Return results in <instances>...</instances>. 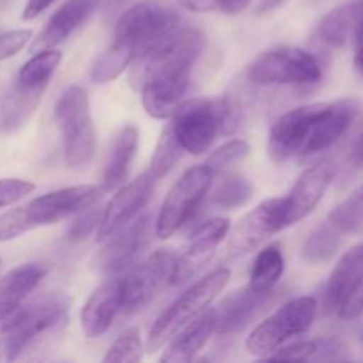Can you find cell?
<instances>
[{"instance_id": "obj_1", "label": "cell", "mask_w": 363, "mask_h": 363, "mask_svg": "<svg viewBox=\"0 0 363 363\" xmlns=\"http://www.w3.org/2000/svg\"><path fill=\"white\" fill-rule=\"evenodd\" d=\"M204 46L199 28H177L133 60L140 66L142 103L149 116L167 119L181 105Z\"/></svg>"}, {"instance_id": "obj_2", "label": "cell", "mask_w": 363, "mask_h": 363, "mask_svg": "<svg viewBox=\"0 0 363 363\" xmlns=\"http://www.w3.org/2000/svg\"><path fill=\"white\" fill-rule=\"evenodd\" d=\"M69 318V300L62 293H45L21 305L0 333V362H14L38 351L62 332Z\"/></svg>"}, {"instance_id": "obj_3", "label": "cell", "mask_w": 363, "mask_h": 363, "mask_svg": "<svg viewBox=\"0 0 363 363\" xmlns=\"http://www.w3.org/2000/svg\"><path fill=\"white\" fill-rule=\"evenodd\" d=\"M106 190L103 184H78L50 191L28 202L27 206L11 209L0 216V243L14 240L35 227L52 225L64 218L94 208Z\"/></svg>"}, {"instance_id": "obj_4", "label": "cell", "mask_w": 363, "mask_h": 363, "mask_svg": "<svg viewBox=\"0 0 363 363\" xmlns=\"http://www.w3.org/2000/svg\"><path fill=\"white\" fill-rule=\"evenodd\" d=\"M170 117L177 142L194 156L204 155L220 133H230L238 126V108L229 98L188 99Z\"/></svg>"}, {"instance_id": "obj_5", "label": "cell", "mask_w": 363, "mask_h": 363, "mask_svg": "<svg viewBox=\"0 0 363 363\" xmlns=\"http://www.w3.org/2000/svg\"><path fill=\"white\" fill-rule=\"evenodd\" d=\"M181 14L170 0H142L119 14L113 41L135 53V59L179 28Z\"/></svg>"}, {"instance_id": "obj_6", "label": "cell", "mask_w": 363, "mask_h": 363, "mask_svg": "<svg viewBox=\"0 0 363 363\" xmlns=\"http://www.w3.org/2000/svg\"><path fill=\"white\" fill-rule=\"evenodd\" d=\"M53 117L60 131L67 167L73 170L85 169L96 152V130L85 89L80 85L67 87L57 101Z\"/></svg>"}, {"instance_id": "obj_7", "label": "cell", "mask_w": 363, "mask_h": 363, "mask_svg": "<svg viewBox=\"0 0 363 363\" xmlns=\"http://www.w3.org/2000/svg\"><path fill=\"white\" fill-rule=\"evenodd\" d=\"M230 279V272L227 268H218L209 275L202 277L199 282L188 287L152 325L147 337V351L155 353L160 347L165 346L167 340L176 332H179L188 321L197 318L202 311L209 307L223 291Z\"/></svg>"}, {"instance_id": "obj_8", "label": "cell", "mask_w": 363, "mask_h": 363, "mask_svg": "<svg viewBox=\"0 0 363 363\" xmlns=\"http://www.w3.org/2000/svg\"><path fill=\"white\" fill-rule=\"evenodd\" d=\"M318 314V301L312 296H301L287 301L275 314L255 326L247 337L245 347L255 357H269L294 337L308 332Z\"/></svg>"}, {"instance_id": "obj_9", "label": "cell", "mask_w": 363, "mask_h": 363, "mask_svg": "<svg viewBox=\"0 0 363 363\" xmlns=\"http://www.w3.org/2000/svg\"><path fill=\"white\" fill-rule=\"evenodd\" d=\"M321 77L318 59L296 46L272 48L247 66L248 80L261 85H311Z\"/></svg>"}, {"instance_id": "obj_10", "label": "cell", "mask_w": 363, "mask_h": 363, "mask_svg": "<svg viewBox=\"0 0 363 363\" xmlns=\"http://www.w3.org/2000/svg\"><path fill=\"white\" fill-rule=\"evenodd\" d=\"M213 176L215 174L204 163V165L188 169L181 176V179L174 183L160 208L158 218H156L158 238L167 240L194 218L211 188Z\"/></svg>"}, {"instance_id": "obj_11", "label": "cell", "mask_w": 363, "mask_h": 363, "mask_svg": "<svg viewBox=\"0 0 363 363\" xmlns=\"http://www.w3.org/2000/svg\"><path fill=\"white\" fill-rule=\"evenodd\" d=\"M357 116L358 103L353 99L308 105L301 128V149L298 158H311L333 147L347 133Z\"/></svg>"}, {"instance_id": "obj_12", "label": "cell", "mask_w": 363, "mask_h": 363, "mask_svg": "<svg viewBox=\"0 0 363 363\" xmlns=\"http://www.w3.org/2000/svg\"><path fill=\"white\" fill-rule=\"evenodd\" d=\"M325 307L344 321L363 314V243L347 250L335 264L326 284Z\"/></svg>"}, {"instance_id": "obj_13", "label": "cell", "mask_w": 363, "mask_h": 363, "mask_svg": "<svg viewBox=\"0 0 363 363\" xmlns=\"http://www.w3.org/2000/svg\"><path fill=\"white\" fill-rule=\"evenodd\" d=\"M176 257L172 248H160L142 262H135L126 277L121 279L124 314H133L144 308L160 291L169 286Z\"/></svg>"}, {"instance_id": "obj_14", "label": "cell", "mask_w": 363, "mask_h": 363, "mask_svg": "<svg viewBox=\"0 0 363 363\" xmlns=\"http://www.w3.org/2000/svg\"><path fill=\"white\" fill-rule=\"evenodd\" d=\"M282 199H269L248 211L238 222L227 241V259H240L261 247L269 236L284 230Z\"/></svg>"}, {"instance_id": "obj_15", "label": "cell", "mask_w": 363, "mask_h": 363, "mask_svg": "<svg viewBox=\"0 0 363 363\" xmlns=\"http://www.w3.org/2000/svg\"><path fill=\"white\" fill-rule=\"evenodd\" d=\"M152 234V216H135L106 240V245L96 257V268L105 275H117L137 262L138 255L147 247Z\"/></svg>"}, {"instance_id": "obj_16", "label": "cell", "mask_w": 363, "mask_h": 363, "mask_svg": "<svg viewBox=\"0 0 363 363\" xmlns=\"http://www.w3.org/2000/svg\"><path fill=\"white\" fill-rule=\"evenodd\" d=\"M337 174V163L333 160H321L308 167L300 177L293 190L282 197L284 204V227L294 225L301 222L305 216L311 215L321 199L325 197L326 190L332 184Z\"/></svg>"}, {"instance_id": "obj_17", "label": "cell", "mask_w": 363, "mask_h": 363, "mask_svg": "<svg viewBox=\"0 0 363 363\" xmlns=\"http://www.w3.org/2000/svg\"><path fill=\"white\" fill-rule=\"evenodd\" d=\"M230 230V222L227 218H211L199 225L190 238L188 248L181 257H176L172 269V286H183L188 280L194 279L202 268H206L215 255Z\"/></svg>"}, {"instance_id": "obj_18", "label": "cell", "mask_w": 363, "mask_h": 363, "mask_svg": "<svg viewBox=\"0 0 363 363\" xmlns=\"http://www.w3.org/2000/svg\"><path fill=\"white\" fill-rule=\"evenodd\" d=\"M152 188H155V179L149 172L140 174L137 179L128 183L126 186L119 188L117 194L112 197V201L108 202V206L103 209L96 240L99 243H105L113 233H117L121 227L131 222L147 204Z\"/></svg>"}, {"instance_id": "obj_19", "label": "cell", "mask_w": 363, "mask_h": 363, "mask_svg": "<svg viewBox=\"0 0 363 363\" xmlns=\"http://www.w3.org/2000/svg\"><path fill=\"white\" fill-rule=\"evenodd\" d=\"M121 312H123V289H121L119 277H113L96 287L82 308L80 323L85 337L99 339L105 335Z\"/></svg>"}, {"instance_id": "obj_20", "label": "cell", "mask_w": 363, "mask_h": 363, "mask_svg": "<svg viewBox=\"0 0 363 363\" xmlns=\"http://www.w3.org/2000/svg\"><path fill=\"white\" fill-rule=\"evenodd\" d=\"M103 0H66L55 13L50 16L38 38L32 41L30 50H50L62 45L74 30L82 27L96 13Z\"/></svg>"}, {"instance_id": "obj_21", "label": "cell", "mask_w": 363, "mask_h": 363, "mask_svg": "<svg viewBox=\"0 0 363 363\" xmlns=\"http://www.w3.org/2000/svg\"><path fill=\"white\" fill-rule=\"evenodd\" d=\"M275 293V289L257 293V291L250 289L248 286L240 291H234L233 294H229L220 303V307H216V314H218L216 333L230 335V333L241 332L243 328H247L272 303Z\"/></svg>"}, {"instance_id": "obj_22", "label": "cell", "mask_w": 363, "mask_h": 363, "mask_svg": "<svg viewBox=\"0 0 363 363\" xmlns=\"http://www.w3.org/2000/svg\"><path fill=\"white\" fill-rule=\"evenodd\" d=\"M216 325H218L216 307H208L197 318L188 321L179 332H176L170 337V344L163 351L160 360L167 363L191 362L197 357L199 351L209 342L213 333H216Z\"/></svg>"}, {"instance_id": "obj_23", "label": "cell", "mask_w": 363, "mask_h": 363, "mask_svg": "<svg viewBox=\"0 0 363 363\" xmlns=\"http://www.w3.org/2000/svg\"><path fill=\"white\" fill-rule=\"evenodd\" d=\"M46 273L48 268L43 262H27L4 275L0 280V333L4 332L11 315L23 305Z\"/></svg>"}, {"instance_id": "obj_24", "label": "cell", "mask_w": 363, "mask_h": 363, "mask_svg": "<svg viewBox=\"0 0 363 363\" xmlns=\"http://www.w3.org/2000/svg\"><path fill=\"white\" fill-rule=\"evenodd\" d=\"M138 130L133 124H128L117 133L113 138L112 147H110L108 156H106L105 169H103V188L106 194L123 186L124 179L130 172L131 162L135 158V152L138 147Z\"/></svg>"}, {"instance_id": "obj_25", "label": "cell", "mask_w": 363, "mask_h": 363, "mask_svg": "<svg viewBox=\"0 0 363 363\" xmlns=\"http://www.w3.org/2000/svg\"><path fill=\"white\" fill-rule=\"evenodd\" d=\"M363 20L362 4H344L330 11L319 23V38L330 46L347 45L351 39H357Z\"/></svg>"}, {"instance_id": "obj_26", "label": "cell", "mask_w": 363, "mask_h": 363, "mask_svg": "<svg viewBox=\"0 0 363 363\" xmlns=\"http://www.w3.org/2000/svg\"><path fill=\"white\" fill-rule=\"evenodd\" d=\"M60 60H62V53L55 48L35 52V55L30 60H27L18 71L16 89L28 92V94L41 96L48 85L50 78L59 67Z\"/></svg>"}, {"instance_id": "obj_27", "label": "cell", "mask_w": 363, "mask_h": 363, "mask_svg": "<svg viewBox=\"0 0 363 363\" xmlns=\"http://www.w3.org/2000/svg\"><path fill=\"white\" fill-rule=\"evenodd\" d=\"M284 268H286V261H284L280 245H268L255 257L248 287L257 291V293L273 291L277 284H279V280L282 279Z\"/></svg>"}, {"instance_id": "obj_28", "label": "cell", "mask_w": 363, "mask_h": 363, "mask_svg": "<svg viewBox=\"0 0 363 363\" xmlns=\"http://www.w3.org/2000/svg\"><path fill=\"white\" fill-rule=\"evenodd\" d=\"M344 234L330 220L318 227L303 245V259L311 264H326L339 252Z\"/></svg>"}, {"instance_id": "obj_29", "label": "cell", "mask_w": 363, "mask_h": 363, "mask_svg": "<svg viewBox=\"0 0 363 363\" xmlns=\"http://www.w3.org/2000/svg\"><path fill=\"white\" fill-rule=\"evenodd\" d=\"M254 195V188L240 174H225L213 190L209 204L222 209H236L247 204Z\"/></svg>"}, {"instance_id": "obj_30", "label": "cell", "mask_w": 363, "mask_h": 363, "mask_svg": "<svg viewBox=\"0 0 363 363\" xmlns=\"http://www.w3.org/2000/svg\"><path fill=\"white\" fill-rule=\"evenodd\" d=\"M135 60V53L124 45L113 41L108 50L98 57L91 71V78L96 84H106L112 82L130 66Z\"/></svg>"}, {"instance_id": "obj_31", "label": "cell", "mask_w": 363, "mask_h": 363, "mask_svg": "<svg viewBox=\"0 0 363 363\" xmlns=\"http://www.w3.org/2000/svg\"><path fill=\"white\" fill-rule=\"evenodd\" d=\"M342 234L363 233V184L351 191L328 216Z\"/></svg>"}, {"instance_id": "obj_32", "label": "cell", "mask_w": 363, "mask_h": 363, "mask_svg": "<svg viewBox=\"0 0 363 363\" xmlns=\"http://www.w3.org/2000/svg\"><path fill=\"white\" fill-rule=\"evenodd\" d=\"M183 147L177 142L176 135H174L170 124H167L162 131V137H160L158 145H156V151L152 155L151 167H149L147 172L151 174V177L155 181H160L162 177H165L170 170L174 169L177 162H179L181 155H183Z\"/></svg>"}, {"instance_id": "obj_33", "label": "cell", "mask_w": 363, "mask_h": 363, "mask_svg": "<svg viewBox=\"0 0 363 363\" xmlns=\"http://www.w3.org/2000/svg\"><path fill=\"white\" fill-rule=\"evenodd\" d=\"M248 151H250V147H248L247 142L240 140V138H234V140L225 142L222 147L216 149V151L209 156L206 165L209 167V170H211L213 174H218L222 172V170L229 169V167L238 165V163L243 162L248 156Z\"/></svg>"}, {"instance_id": "obj_34", "label": "cell", "mask_w": 363, "mask_h": 363, "mask_svg": "<svg viewBox=\"0 0 363 363\" xmlns=\"http://www.w3.org/2000/svg\"><path fill=\"white\" fill-rule=\"evenodd\" d=\"M142 342L137 330H126L106 351L103 362H140Z\"/></svg>"}, {"instance_id": "obj_35", "label": "cell", "mask_w": 363, "mask_h": 363, "mask_svg": "<svg viewBox=\"0 0 363 363\" xmlns=\"http://www.w3.org/2000/svg\"><path fill=\"white\" fill-rule=\"evenodd\" d=\"M184 9L195 11V13H218L238 14L245 11L250 0H179Z\"/></svg>"}, {"instance_id": "obj_36", "label": "cell", "mask_w": 363, "mask_h": 363, "mask_svg": "<svg viewBox=\"0 0 363 363\" xmlns=\"http://www.w3.org/2000/svg\"><path fill=\"white\" fill-rule=\"evenodd\" d=\"M319 350V339L315 340H300V342L289 344L286 347H279L275 353L266 357L268 360H291V362H308L315 360Z\"/></svg>"}, {"instance_id": "obj_37", "label": "cell", "mask_w": 363, "mask_h": 363, "mask_svg": "<svg viewBox=\"0 0 363 363\" xmlns=\"http://www.w3.org/2000/svg\"><path fill=\"white\" fill-rule=\"evenodd\" d=\"M35 188L34 183L25 179H0V208L11 206L14 202L21 201L32 194Z\"/></svg>"}, {"instance_id": "obj_38", "label": "cell", "mask_w": 363, "mask_h": 363, "mask_svg": "<svg viewBox=\"0 0 363 363\" xmlns=\"http://www.w3.org/2000/svg\"><path fill=\"white\" fill-rule=\"evenodd\" d=\"M32 38L30 28H18V30H7L0 32V62L9 57L16 55L28 39Z\"/></svg>"}, {"instance_id": "obj_39", "label": "cell", "mask_w": 363, "mask_h": 363, "mask_svg": "<svg viewBox=\"0 0 363 363\" xmlns=\"http://www.w3.org/2000/svg\"><path fill=\"white\" fill-rule=\"evenodd\" d=\"M101 215H103V211H98V209H96V211L85 213L84 216H80V218L73 223L69 236L73 238V240H80V238L89 236V234L96 229V225L99 227Z\"/></svg>"}, {"instance_id": "obj_40", "label": "cell", "mask_w": 363, "mask_h": 363, "mask_svg": "<svg viewBox=\"0 0 363 363\" xmlns=\"http://www.w3.org/2000/svg\"><path fill=\"white\" fill-rule=\"evenodd\" d=\"M55 0H28L23 7V13H21V18L23 20H34L39 14L45 13Z\"/></svg>"}, {"instance_id": "obj_41", "label": "cell", "mask_w": 363, "mask_h": 363, "mask_svg": "<svg viewBox=\"0 0 363 363\" xmlns=\"http://www.w3.org/2000/svg\"><path fill=\"white\" fill-rule=\"evenodd\" d=\"M351 160H353L354 165H363V133L354 142L353 151H351Z\"/></svg>"}, {"instance_id": "obj_42", "label": "cell", "mask_w": 363, "mask_h": 363, "mask_svg": "<svg viewBox=\"0 0 363 363\" xmlns=\"http://www.w3.org/2000/svg\"><path fill=\"white\" fill-rule=\"evenodd\" d=\"M131 0H108V7H106V14H113L116 11H121L123 13L124 7L130 4Z\"/></svg>"}, {"instance_id": "obj_43", "label": "cell", "mask_w": 363, "mask_h": 363, "mask_svg": "<svg viewBox=\"0 0 363 363\" xmlns=\"http://www.w3.org/2000/svg\"><path fill=\"white\" fill-rule=\"evenodd\" d=\"M284 0H261L257 7V13H268V11H273L275 7H279Z\"/></svg>"}, {"instance_id": "obj_44", "label": "cell", "mask_w": 363, "mask_h": 363, "mask_svg": "<svg viewBox=\"0 0 363 363\" xmlns=\"http://www.w3.org/2000/svg\"><path fill=\"white\" fill-rule=\"evenodd\" d=\"M354 64H357L358 71L363 74V39L357 43V53H354Z\"/></svg>"}, {"instance_id": "obj_45", "label": "cell", "mask_w": 363, "mask_h": 363, "mask_svg": "<svg viewBox=\"0 0 363 363\" xmlns=\"http://www.w3.org/2000/svg\"><path fill=\"white\" fill-rule=\"evenodd\" d=\"M362 9H363V2H362Z\"/></svg>"}, {"instance_id": "obj_46", "label": "cell", "mask_w": 363, "mask_h": 363, "mask_svg": "<svg viewBox=\"0 0 363 363\" xmlns=\"http://www.w3.org/2000/svg\"><path fill=\"white\" fill-rule=\"evenodd\" d=\"M362 340H363V335H362Z\"/></svg>"}]
</instances>
